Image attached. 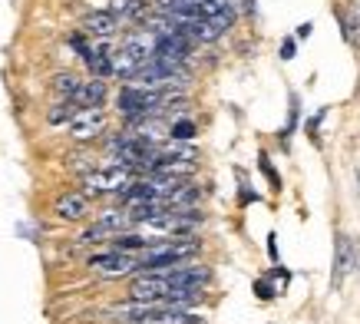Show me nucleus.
Returning a JSON list of instances; mask_svg holds the SVG:
<instances>
[{"mask_svg": "<svg viewBox=\"0 0 360 324\" xmlns=\"http://www.w3.org/2000/svg\"><path fill=\"white\" fill-rule=\"evenodd\" d=\"M129 179H136V173H132L129 166L106 159V162H99V166H93L89 173L79 175V189H83L86 199H99V195H116Z\"/></svg>", "mask_w": 360, "mask_h": 324, "instance_id": "obj_1", "label": "nucleus"}, {"mask_svg": "<svg viewBox=\"0 0 360 324\" xmlns=\"http://www.w3.org/2000/svg\"><path fill=\"white\" fill-rule=\"evenodd\" d=\"M86 268L99 278H122V275H136L139 271V261L136 255L129 251H116V249H106V251H96L86 258Z\"/></svg>", "mask_w": 360, "mask_h": 324, "instance_id": "obj_2", "label": "nucleus"}, {"mask_svg": "<svg viewBox=\"0 0 360 324\" xmlns=\"http://www.w3.org/2000/svg\"><path fill=\"white\" fill-rule=\"evenodd\" d=\"M106 126H110V113L103 106H93V109H77V116L70 119L66 132H70L73 142H93L106 132Z\"/></svg>", "mask_w": 360, "mask_h": 324, "instance_id": "obj_3", "label": "nucleus"}, {"mask_svg": "<svg viewBox=\"0 0 360 324\" xmlns=\"http://www.w3.org/2000/svg\"><path fill=\"white\" fill-rule=\"evenodd\" d=\"M53 216L60 218V222H83V218L89 216V199L83 192H60L53 202Z\"/></svg>", "mask_w": 360, "mask_h": 324, "instance_id": "obj_4", "label": "nucleus"}, {"mask_svg": "<svg viewBox=\"0 0 360 324\" xmlns=\"http://www.w3.org/2000/svg\"><path fill=\"white\" fill-rule=\"evenodd\" d=\"M110 96V87H106V80H99V76H89V80H79L77 93H73V106L77 109H93V106H103Z\"/></svg>", "mask_w": 360, "mask_h": 324, "instance_id": "obj_5", "label": "nucleus"}, {"mask_svg": "<svg viewBox=\"0 0 360 324\" xmlns=\"http://www.w3.org/2000/svg\"><path fill=\"white\" fill-rule=\"evenodd\" d=\"M116 30H120V20L110 11H93L83 17V33L96 37V40H110V37H116Z\"/></svg>", "mask_w": 360, "mask_h": 324, "instance_id": "obj_6", "label": "nucleus"}, {"mask_svg": "<svg viewBox=\"0 0 360 324\" xmlns=\"http://www.w3.org/2000/svg\"><path fill=\"white\" fill-rule=\"evenodd\" d=\"M350 268H354V242H350L347 235H338V255H334V275H330V285L340 288Z\"/></svg>", "mask_w": 360, "mask_h": 324, "instance_id": "obj_7", "label": "nucleus"}, {"mask_svg": "<svg viewBox=\"0 0 360 324\" xmlns=\"http://www.w3.org/2000/svg\"><path fill=\"white\" fill-rule=\"evenodd\" d=\"M110 13L116 20L142 23L149 13H153V7H149V0H110Z\"/></svg>", "mask_w": 360, "mask_h": 324, "instance_id": "obj_8", "label": "nucleus"}, {"mask_svg": "<svg viewBox=\"0 0 360 324\" xmlns=\"http://www.w3.org/2000/svg\"><path fill=\"white\" fill-rule=\"evenodd\" d=\"M77 116V106L70 99H56L53 106L46 109V123L50 126H70V119Z\"/></svg>", "mask_w": 360, "mask_h": 324, "instance_id": "obj_9", "label": "nucleus"}, {"mask_svg": "<svg viewBox=\"0 0 360 324\" xmlns=\"http://www.w3.org/2000/svg\"><path fill=\"white\" fill-rule=\"evenodd\" d=\"M50 87H53L56 99H73V93H77V87H79V76L66 70V73H56L53 80H50Z\"/></svg>", "mask_w": 360, "mask_h": 324, "instance_id": "obj_10", "label": "nucleus"}, {"mask_svg": "<svg viewBox=\"0 0 360 324\" xmlns=\"http://www.w3.org/2000/svg\"><path fill=\"white\" fill-rule=\"evenodd\" d=\"M195 136H198V126L188 116L172 119V123H169V139L172 142H192Z\"/></svg>", "mask_w": 360, "mask_h": 324, "instance_id": "obj_11", "label": "nucleus"}, {"mask_svg": "<svg viewBox=\"0 0 360 324\" xmlns=\"http://www.w3.org/2000/svg\"><path fill=\"white\" fill-rule=\"evenodd\" d=\"M281 56H284V60H291V56H295V40H284V44H281Z\"/></svg>", "mask_w": 360, "mask_h": 324, "instance_id": "obj_12", "label": "nucleus"}, {"mask_svg": "<svg viewBox=\"0 0 360 324\" xmlns=\"http://www.w3.org/2000/svg\"><path fill=\"white\" fill-rule=\"evenodd\" d=\"M311 30H314V27H311V23H301V27H297V40H307V37H311Z\"/></svg>", "mask_w": 360, "mask_h": 324, "instance_id": "obj_13", "label": "nucleus"}, {"mask_svg": "<svg viewBox=\"0 0 360 324\" xmlns=\"http://www.w3.org/2000/svg\"><path fill=\"white\" fill-rule=\"evenodd\" d=\"M258 294H262L264 301H268V298H274V292L268 288V281H258Z\"/></svg>", "mask_w": 360, "mask_h": 324, "instance_id": "obj_14", "label": "nucleus"}]
</instances>
